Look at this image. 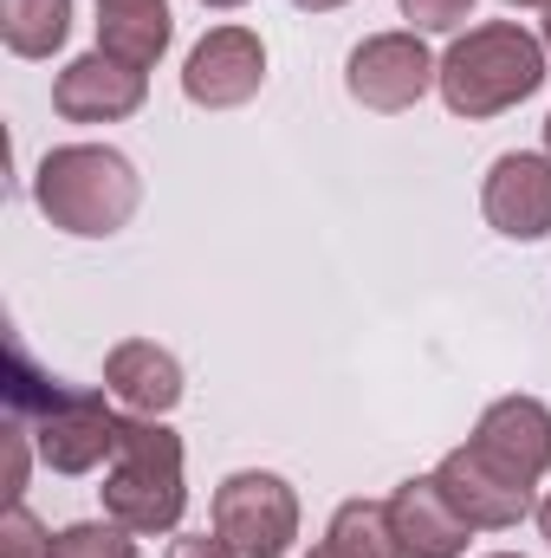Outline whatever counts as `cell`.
I'll list each match as a JSON object with an SVG mask.
<instances>
[{
	"instance_id": "1",
	"label": "cell",
	"mask_w": 551,
	"mask_h": 558,
	"mask_svg": "<svg viewBox=\"0 0 551 558\" xmlns=\"http://www.w3.org/2000/svg\"><path fill=\"white\" fill-rule=\"evenodd\" d=\"M7 403L20 422H33V448L59 474H91L124 441V416L98 390H72V384L39 377L20 344H7Z\"/></svg>"
},
{
	"instance_id": "2",
	"label": "cell",
	"mask_w": 551,
	"mask_h": 558,
	"mask_svg": "<svg viewBox=\"0 0 551 558\" xmlns=\"http://www.w3.org/2000/svg\"><path fill=\"white\" fill-rule=\"evenodd\" d=\"M434 85H441L454 118H500V111H513L519 98H532L546 85V46L513 20L474 26L448 46Z\"/></svg>"
},
{
	"instance_id": "3",
	"label": "cell",
	"mask_w": 551,
	"mask_h": 558,
	"mask_svg": "<svg viewBox=\"0 0 551 558\" xmlns=\"http://www.w3.org/2000/svg\"><path fill=\"white\" fill-rule=\"evenodd\" d=\"M33 195H39V208H46L52 228L105 241V234H118L137 215L143 182L118 149H105V143H65V149H52L39 162Z\"/></svg>"
},
{
	"instance_id": "4",
	"label": "cell",
	"mask_w": 551,
	"mask_h": 558,
	"mask_svg": "<svg viewBox=\"0 0 551 558\" xmlns=\"http://www.w3.org/2000/svg\"><path fill=\"white\" fill-rule=\"evenodd\" d=\"M182 435L162 428L156 416L124 422L118 468L105 474V513L131 533H169L182 520Z\"/></svg>"
},
{
	"instance_id": "5",
	"label": "cell",
	"mask_w": 551,
	"mask_h": 558,
	"mask_svg": "<svg viewBox=\"0 0 551 558\" xmlns=\"http://www.w3.org/2000/svg\"><path fill=\"white\" fill-rule=\"evenodd\" d=\"M215 533L241 558H285L298 539V500L279 474H228L215 494Z\"/></svg>"
},
{
	"instance_id": "6",
	"label": "cell",
	"mask_w": 551,
	"mask_h": 558,
	"mask_svg": "<svg viewBox=\"0 0 551 558\" xmlns=\"http://www.w3.org/2000/svg\"><path fill=\"white\" fill-rule=\"evenodd\" d=\"M434 78H441V65L428 59V46L415 33H377V39H364L351 52V72H344L351 98L370 105V111H409V105H421V92Z\"/></svg>"
},
{
	"instance_id": "7",
	"label": "cell",
	"mask_w": 551,
	"mask_h": 558,
	"mask_svg": "<svg viewBox=\"0 0 551 558\" xmlns=\"http://www.w3.org/2000/svg\"><path fill=\"white\" fill-rule=\"evenodd\" d=\"M493 474H506L513 487H532L539 474L551 468V410L539 397H500L480 428H474V441H467Z\"/></svg>"
},
{
	"instance_id": "8",
	"label": "cell",
	"mask_w": 551,
	"mask_h": 558,
	"mask_svg": "<svg viewBox=\"0 0 551 558\" xmlns=\"http://www.w3.org/2000/svg\"><path fill=\"white\" fill-rule=\"evenodd\" d=\"M260 78H267V46H260V33H247V26H215V33L188 52V65H182V92H188L195 105H208V111L247 105V98L260 92Z\"/></svg>"
},
{
	"instance_id": "9",
	"label": "cell",
	"mask_w": 551,
	"mask_h": 558,
	"mask_svg": "<svg viewBox=\"0 0 551 558\" xmlns=\"http://www.w3.org/2000/svg\"><path fill=\"white\" fill-rule=\"evenodd\" d=\"M487 221L506 234V241H546L551 234V156H500L487 169V195H480Z\"/></svg>"
},
{
	"instance_id": "10",
	"label": "cell",
	"mask_w": 551,
	"mask_h": 558,
	"mask_svg": "<svg viewBox=\"0 0 551 558\" xmlns=\"http://www.w3.org/2000/svg\"><path fill=\"white\" fill-rule=\"evenodd\" d=\"M52 105H59V118H72V124H118V118H131L143 105V72L124 65V59H111V52L98 46V52H85V59H72V65L59 72Z\"/></svg>"
},
{
	"instance_id": "11",
	"label": "cell",
	"mask_w": 551,
	"mask_h": 558,
	"mask_svg": "<svg viewBox=\"0 0 551 558\" xmlns=\"http://www.w3.org/2000/svg\"><path fill=\"white\" fill-rule=\"evenodd\" d=\"M434 487L448 494V507H454L467 526H487V533H506V526H519V520L532 513V487H513V481H506V474H493L474 448L441 454Z\"/></svg>"
},
{
	"instance_id": "12",
	"label": "cell",
	"mask_w": 551,
	"mask_h": 558,
	"mask_svg": "<svg viewBox=\"0 0 551 558\" xmlns=\"http://www.w3.org/2000/svg\"><path fill=\"white\" fill-rule=\"evenodd\" d=\"M390 526H396V546L403 558H461L467 553V520L448 507V494L434 487V474L421 481H403L390 494Z\"/></svg>"
},
{
	"instance_id": "13",
	"label": "cell",
	"mask_w": 551,
	"mask_h": 558,
	"mask_svg": "<svg viewBox=\"0 0 551 558\" xmlns=\"http://www.w3.org/2000/svg\"><path fill=\"white\" fill-rule=\"evenodd\" d=\"M105 384H111V397L131 403L137 416H162V410L182 403V364H175L162 344H149V338H131V344H118V351L105 357Z\"/></svg>"
},
{
	"instance_id": "14",
	"label": "cell",
	"mask_w": 551,
	"mask_h": 558,
	"mask_svg": "<svg viewBox=\"0 0 551 558\" xmlns=\"http://www.w3.org/2000/svg\"><path fill=\"white\" fill-rule=\"evenodd\" d=\"M98 46L149 72L169 46V0H98Z\"/></svg>"
},
{
	"instance_id": "15",
	"label": "cell",
	"mask_w": 551,
	"mask_h": 558,
	"mask_svg": "<svg viewBox=\"0 0 551 558\" xmlns=\"http://www.w3.org/2000/svg\"><path fill=\"white\" fill-rule=\"evenodd\" d=\"M325 558H403L396 546V526H390V500H344L331 513V533H325Z\"/></svg>"
},
{
	"instance_id": "16",
	"label": "cell",
	"mask_w": 551,
	"mask_h": 558,
	"mask_svg": "<svg viewBox=\"0 0 551 558\" xmlns=\"http://www.w3.org/2000/svg\"><path fill=\"white\" fill-rule=\"evenodd\" d=\"M65 33H72V0H0V39L20 59L59 52Z\"/></svg>"
},
{
	"instance_id": "17",
	"label": "cell",
	"mask_w": 551,
	"mask_h": 558,
	"mask_svg": "<svg viewBox=\"0 0 551 558\" xmlns=\"http://www.w3.org/2000/svg\"><path fill=\"white\" fill-rule=\"evenodd\" d=\"M124 533L131 526H65L52 558H137V546Z\"/></svg>"
},
{
	"instance_id": "18",
	"label": "cell",
	"mask_w": 551,
	"mask_h": 558,
	"mask_svg": "<svg viewBox=\"0 0 551 558\" xmlns=\"http://www.w3.org/2000/svg\"><path fill=\"white\" fill-rule=\"evenodd\" d=\"M59 539H46V526L26 513V507H7V520H0V558H52Z\"/></svg>"
},
{
	"instance_id": "19",
	"label": "cell",
	"mask_w": 551,
	"mask_h": 558,
	"mask_svg": "<svg viewBox=\"0 0 551 558\" xmlns=\"http://www.w3.org/2000/svg\"><path fill=\"white\" fill-rule=\"evenodd\" d=\"M20 487H26V428L13 416L0 428V494H7V507H20Z\"/></svg>"
},
{
	"instance_id": "20",
	"label": "cell",
	"mask_w": 551,
	"mask_h": 558,
	"mask_svg": "<svg viewBox=\"0 0 551 558\" xmlns=\"http://www.w3.org/2000/svg\"><path fill=\"white\" fill-rule=\"evenodd\" d=\"M403 13H409L415 26H428V33H454L474 13V0H403Z\"/></svg>"
},
{
	"instance_id": "21",
	"label": "cell",
	"mask_w": 551,
	"mask_h": 558,
	"mask_svg": "<svg viewBox=\"0 0 551 558\" xmlns=\"http://www.w3.org/2000/svg\"><path fill=\"white\" fill-rule=\"evenodd\" d=\"M169 558H241V553H234L221 533H215V539H208V533H188V539H175V546H169Z\"/></svg>"
},
{
	"instance_id": "22",
	"label": "cell",
	"mask_w": 551,
	"mask_h": 558,
	"mask_svg": "<svg viewBox=\"0 0 551 558\" xmlns=\"http://www.w3.org/2000/svg\"><path fill=\"white\" fill-rule=\"evenodd\" d=\"M298 7H311V13H325V7H344V0H298Z\"/></svg>"
},
{
	"instance_id": "23",
	"label": "cell",
	"mask_w": 551,
	"mask_h": 558,
	"mask_svg": "<svg viewBox=\"0 0 551 558\" xmlns=\"http://www.w3.org/2000/svg\"><path fill=\"white\" fill-rule=\"evenodd\" d=\"M539 526H546V539H551V500H546V507H539Z\"/></svg>"
},
{
	"instance_id": "24",
	"label": "cell",
	"mask_w": 551,
	"mask_h": 558,
	"mask_svg": "<svg viewBox=\"0 0 551 558\" xmlns=\"http://www.w3.org/2000/svg\"><path fill=\"white\" fill-rule=\"evenodd\" d=\"M513 7H551V0H513Z\"/></svg>"
},
{
	"instance_id": "25",
	"label": "cell",
	"mask_w": 551,
	"mask_h": 558,
	"mask_svg": "<svg viewBox=\"0 0 551 558\" xmlns=\"http://www.w3.org/2000/svg\"><path fill=\"white\" fill-rule=\"evenodd\" d=\"M208 7H241V0H208Z\"/></svg>"
},
{
	"instance_id": "26",
	"label": "cell",
	"mask_w": 551,
	"mask_h": 558,
	"mask_svg": "<svg viewBox=\"0 0 551 558\" xmlns=\"http://www.w3.org/2000/svg\"><path fill=\"white\" fill-rule=\"evenodd\" d=\"M546 149H551V118H546Z\"/></svg>"
},
{
	"instance_id": "27",
	"label": "cell",
	"mask_w": 551,
	"mask_h": 558,
	"mask_svg": "<svg viewBox=\"0 0 551 558\" xmlns=\"http://www.w3.org/2000/svg\"><path fill=\"white\" fill-rule=\"evenodd\" d=\"M493 558H519V553H493Z\"/></svg>"
},
{
	"instance_id": "28",
	"label": "cell",
	"mask_w": 551,
	"mask_h": 558,
	"mask_svg": "<svg viewBox=\"0 0 551 558\" xmlns=\"http://www.w3.org/2000/svg\"><path fill=\"white\" fill-rule=\"evenodd\" d=\"M546 46H551V20H546Z\"/></svg>"
},
{
	"instance_id": "29",
	"label": "cell",
	"mask_w": 551,
	"mask_h": 558,
	"mask_svg": "<svg viewBox=\"0 0 551 558\" xmlns=\"http://www.w3.org/2000/svg\"><path fill=\"white\" fill-rule=\"evenodd\" d=\"M311 558H325V553H311Z\"/></svg>"
}]
</instances>
